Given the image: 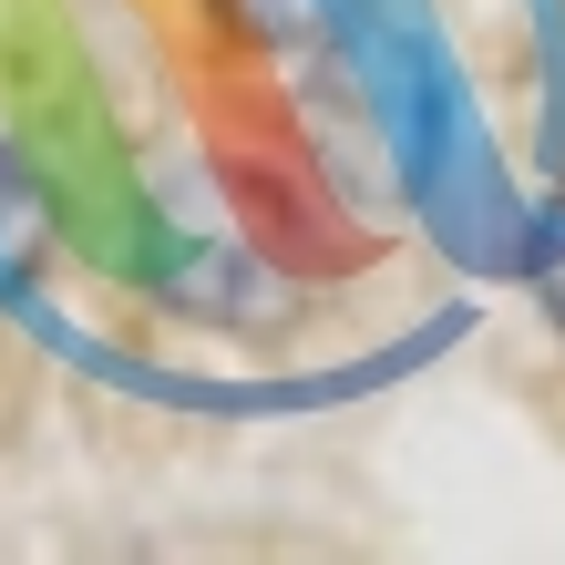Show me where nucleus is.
<instances>
[{"label": "nucleus", "mask_w": 565, "mask_h": 565, "mask_svg": "<svg viewBox=\"0 0 565 565\" xmlns=\"http://www.w3.org/2000/svg\"><path fill=\"white\" fill-rule=\"evenodd\" d=\"M535 298H545V319L565 329V195H555L545 226H535Z\"/></svg>", "instance_id": "f03ea898"}, {"label": "nucleus", "mask_w": 565, "mask_h": 565, "mask_svg": "<svg viewBox=\"0 0 565 565\" xmlns=\"http://www.w3.org/2000/svg\"><path fill=\"white\" fill-rule=\"evenodd\" d=\"M31 237H42V206H31V185L0 164V288L21 278V257H31Z\"/></svg>", "instance_id": "f257e3e1"}]
</instances>
